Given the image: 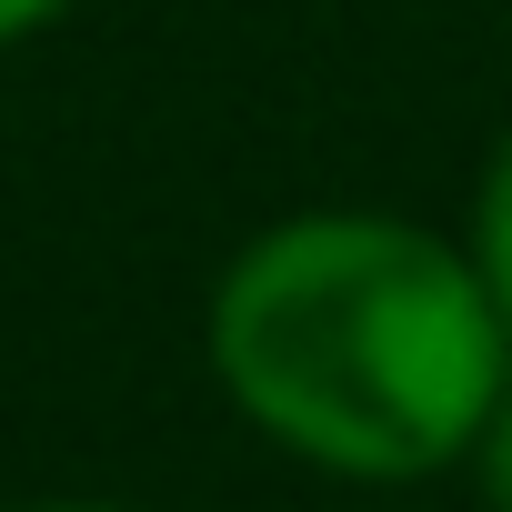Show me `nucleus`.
<instances>
[{
	"label": "nucleus",
	"mask_w": 512,
	"mask_h": 512,
	"mask_svg": "<svg viewBox=\"0 0 512 512\" xmlns=\"http://www.w3.org/2000/svg\"><path fill=\"white\" fill-rule=\"evenodd\" d=\"M472 482H482V512H512V382L482 422V452H472Z\"/></svg>",
	"instance_id": "nucleus-3"
},
{
	"label": "nucleus",
	"mask_w": 512,
	"mask_h": 512,
	"mask_svg": "<svg viewBox=\"0 0 512 512\" xmlns=\"http://www.w3.org/2000/svg\"><path fill=\"white\" fill-rule=\"evenodd\" d=\"M0 512H151V502H111V492H31V502H0Z\"/></svg>",
	"instance_id": "nucleus-5"
},
{
	"label": "nucleus",
	"mask_w": 512,
	"mask_h": 512,
	"mask_svg": "<svg viewBox=\"0 0 512 512\" xmlns=\"http://www.w3.org/2000/svg\"><path fill=\"white\" fill-rule=\"evenodd\" d=\"M462 251H472V272H482V292L502 302V322H512V131L482 151V171H472V211H462Z\"/></svg>",
	"instance_id": "nucleus-2"
},
{
	"label": "nucleus",
	"mask_w": 512,
	"mask_h": 512,
	"mask_svg": "<svg viewBox=\"0 0 512 512\" xmlns=\"http://www.w3.org/2000/svg\"><path fill=\"white\" fill-rule=\"evenodd\" d=\"M221 402L322 482L412 492L482 452L512 382V322L462 231L322 201L262 221L201 302Z\"/></svg>",
	"instance_id": "nucleus-1"
},
{
	"label": "nucleus",
	"mask_w": 512,
	"mask_h": 512,
	"mask_svg": "<svg viewBox=\"0 0 512 512\" xmlns=\"http://www.w3.org/2000/svg\"><path fill=\"white\" fill-rule=\"evenodd\" d=\"M71 11V0H0V51H21V41H41L51 21Z\"/></svg>",
	"instance_id": "nucleus-4"
}]
</instances>
